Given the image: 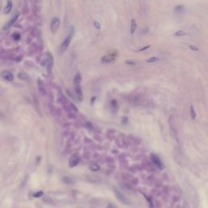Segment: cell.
<instances>
[{
	"label": "cell",
	"mask_w": 208,
	"mask_h": 208,
	"mask_svg": "<svg viewBox=\"0 0 208 208\" xmlns=\"http://www.w3.org/2000/svg\"><path fill=\"white\" fill-rule=\"evenodd\" d=\"M114 60H115V56H112V55L104 56L103 58V62H105V63H111Z\"/></svg>",
	"instance_id": "obj_13"
},
{
	"label": "cell",
	"mask_w": 208,
	"mask_h": 208,
	"mask_svg": "<svg viewBox=\"0 0 208 208\" xmlns=\"http://www.w3.org/2000/svg\"><path fill=\"white\" fill-rule=\"evenodd\" d=\"M63 181L65 182V183H71L72 182V181H71L70 178H68V177H64V178L63 179Z\"/></svg>",
	"instance_id": "obj_26"
},
{
	"label": "cell",
	"mask_w": 208,
	"mask_h": 208,
	"mask_svg": "<svg viewBox=\"0 0 208 208\" xmlns=\"http://www.w3.org/2000/svg\"><path fill=\"white\" fill-rule=\"evenodd\" d=\"M189 47H190V49L191 50V51H199V48H198V46H193V45H189Z\"/></svg>",
	"instance_id": "obj_22"
},
{
	"label": "cell",
	"mask_w": 208,
	"mask_h": 208,
	"mask_svg": "<svg viewBox=\"0 0 208 208\" xmlns=\"http://www.w3.org/2000/svg\"><path fill=\"white\" fill-rule=\"evenodd\" d=\"M137 26H138V25H137L136 20H134V19H133V20H131V25H130V32H131L132 34H133L134 33H135L136 29H137Z\"/></svg>",
	"instance_id": "obj_12"
},
{
	"label": "cell",
	"mask_w": 208,
	"mask_h": 208,
	"mask_svg": "<svg viewBox=\"0 0 208 208\" xmlns=\"http://www.w3.org/2000/svg\"><path fill=\"white\" fill-rule=\"evenodd\" d=\"M75 92H76V94H77V98L79 99L80 101H82V99H83V93H82V89L81 88V86H80V85L76 86Z\"/></svg>",
	"instance_id": "obj_8"
},
{
	"label": "cell",
	"mask_w": 208,
	"mask_h": 208,
	"mask_svg": "<svg viewBox=\"0 0 208 208\" xmlns=\"http://www.w3.org/2000/svg\"><path fill=\"white\" fill-rule=\"evenodd\" d=\"M37 86H38L39 91L41 92L42 94H46V88H45L43 82H42L40 79H38V81H37Z\"/></svg>",
	"instance_id": "obj_11"
},
{
	"label": "cell",
	"mask_w": 208,
	"mask_h": 208,
	"mask_svg": "<svg viewBox=\"0 0 208 208\" xmlns=\"http://www.w3.org/2000/svg\"><path fill=\"white\" fill-rule=\"evenodd\" d=\"M81 76L79 72H77L74 77V84L76 86H78V85H80V83H81Z\"/></svg>",
	"instance_id": "obj_14"
},
{
	"label": "cell",
	"mask_w": 208,
	"mask_h": 208,
	"mask_svg": "<svg viewBox=\"0 0 208 208\" xmlns=\"http://www.w3.org/2000/svg\"><path fill=\"white\" fill-rule=\"evenodd\" d=\"M90 170L91 171H93V172H97V171H98L99 169H100V167H99V166L98 164H91L90 165Z\"/></svg>",
	"instance_id": "obj_15"
},
{
	"label": "cell",
	"mask_w": 208,
	"mask_h": 208,
	"mask_svg": "<svg viewBox=\"0 0 208 208\" xmlns=\"http://www.w3.org/2000/svg\"><path fill=\"white\" fill-rule=\"evenodd\" d=\"M125 63L129 65H135V62H133V61H132V60H127Z\"/></svg>",
	"instance_id": "obj_27"
},
{
	"label": "cell",
	"mask_w": 208,
	"mask_h": 208,
	"mask_svg": "<svg viewBox=\"0 0 208 208\" xmlns=\"http://www.w3.org/2000/svg\"><path fill=\"white\" fill-rule=\"evenodd\" d=\"M94 27H95L97 29H101V25L98 22V21H94Z\"/></svg>",
	"instance_id": "obj_25"
},
{
	"label": "cell",
	"mask_w": 208,
	"mask_h": 208,
	"mask_svg": "<svg viewBox=\"0 0 208 208\" xmlns=\"http://www.w3.org/2000/svg\"><path fill=\"white\" fill-rule=\"evenodd\" d=\"M159 58L155 57V56H154V57H151L150 59H148V60H146V62H147V63H155V62H157V61H159Z\"/></svg>",
	"instance_id": "obj_18"
},
{
	"label": "cell",
	"mask_w": 208,
	"mask_h": 208,
	"mask_svg": "<svg viewBox=\"0 0 208 208\" xmlns=\"http://www.w3.org/2000/svg\"><path fill=\"white\" fill-rule=\"evenodd\" d=\"M185 35H186V33L185 31H182V30L176 31L174 34V36H176V37H183V36H185Z\"/></svg>",
	"instance_id": "obj_16"
},
{
	"label": "cell",
	"mask_w": 208,
	"mask_h": 208,
	"mask_svg": "<svg viewBox=\"0 0 208 208\" xmlns=\"http://www.w3.org/2000/svg\"><path fill=\"white\" fill-rule=\"evenodd\" d=\"M18 77H19V78H20V79H22V80H27L28 78H29V77H28V75H27V74H25V73H24V72H20V73H19Z\"/></svg>",
	"instance_id": "obj_19"
},
{
	"label": "cell",
	"mask_w": 208,
	"mask_h": 208,
	"mask_svg": "<svg viewBox=\"0 0 208 208\" xmlns=\"http://www.w3.org/2000/svg\"><path fill=\"white\" fill-rule=\"evenodd\" d=\"M60 25V20L58 17H54L51 22V31L53 34H55L58 31Z\"/></svg>",
	"instance_id": "obj_2"
},
{
	"label": "cell",
	"mask_w": 208,
	"mask_h": 208,
	"mask_svg": "<svg viewBox=\"0 0 208 208\" xmlns=\"http://www.w3.org/2000/svg\"><path fill=\"white\" fill-rule=\"evenodd\" d=\"M12 39L14 41H19L20 39V34H18V33H15V34H12Z\"/></svg>",
	"instance_id": "obj_20"
},
{
	"label": "cell",
	"mask_w": 208,
	"mask_h": 208,
	"mask_svg": "<svg viewBox=\"0 0 208 208\" xmlns=\"http://www.w3.org/2000/svg\"><path fill=\"white\" fill-rule=\"evenodd\" d=\"M151 160L153 161V163L155 164V165L158 167L159 169H163L164 168V165H163V163L161 162V160L159 159V158L158 157L157 155H155V154H152L150 155Z\"/></svg>",
	"instance_id": "obj_4"
},
{
	"label": "cell",
	"mask_w": 208,
	"mask_h": 208,
	"mask_svg": "<svg viewBox=\"0 0 208 208\" xmlns=\"http://www.w3.org/2000/svg\"><path fill=\"white\" fill-rule=\"evenodd\" d=\"M112 108L113 110L115 109V113L117 112V110H118V104H117L116 100H112Z\"/></svg>",
	"instance_id": "obj_17"
},
{
	"label": "cell",
	"mask_w": 208,
	"mask_h": 208,
	"mask_svg": "<svg viewBox=\"0 0 208 208\" xmlns=\"http://www.w3.org/2000/svg\"><path fill=\"white\" fill-rule=\"evenodd\" d=\"M1 76L2 77L4 78L5 80L8 81H12L14 80V75L12 74V72H11L10 71H3L1 72Z\"/></svg>",
	"instance_id": "obj_5"
},
{
	"label": "cell",
	"mask_w": 208,
	"mask_h": 208,
	"mask_svg": "<svg viewBox=\"0 0 208 208\" xmlns=\"http://www.w3.org/2000/svg\"><path fill=\"white\" fill-rule=\"evenodd\" d=\"M174 12L177 14V15H181L185 12V8L184 5H177L174 8Z\"/></svg>",
	"instance_id": "obj_9"
},
{
	"label": "cell",
	"mask_w": 208,
	"mask_h": 208,
	"mask_svg": "<svg viewBox=\"0 0 208 208\" xmlns=\"http://www.w3.org/2000/svg\"><path fill=\"white\" fill-rule=\"evenodd\" d=\"M42 195H43V192H42V191H39V192L34 193L33 196H34V198H40V197H42Z\"/></svg>",
	"instance_id": "obj_23"
},
{
	"label": "cell",
	"mask_w": 208,
	"mask_h": 208,
	"mask_svg": "<svg viewBox=\"0 0 208 208\" xmlns=\"http://www.w3.org/2000/svg\"><path fill=\"white\" fill-rule=\"evenodd\" d=\"M12 9V2L11 0H8L5 8H3V13L4 14H9Z\"/></svg>",
	"instance_id": "obj_10"
},
{
	"label": "cell",
	"mask_w": 208,
	"mask_h": 208,
	"mask_svg": "<svg viewBox=\"0 0 208 208\" xmlns=\"http://www.w3.org/2000/svg\"><path fill=\"white\" fill-rule=\"evenodd\" d=\"M190 113H191V118H192V120H194L196 117V112H195L194 109H193V106L190 107Z\"/></svg>",
	"instance_id": "obj_21"
},
{
	"label": "cell",
	"mask_w": 208,
	"mask_h": 208,
	"mask_svg": "<svg viewBox=\"0 0 208 208\" xmlns=\"http://www.w3.org/2000/svg\"><path fill=\"white\" fill-rule=\"evenodd\" d=\"M114 193H115V196H116V198L122 203H124V204H125V205H129L130 204V201L128 199V198L125 197V196L121 192H120L118 190H116V189H114Z\"/></svg>",
	"instance_id": "obj_3"
},
{
	"label": "cell",
	"mask_w": 208,
	"mask_h": 208,
	"mask_svg": "<svg viewBox=\"0 0 208 208\" xmlns=\"http://www.w3.org/2000/svg\"><path fill=\"white\" fill-rule=\"evenodd\" d=\"M80 161V158L77 155H72L69 159V166L71 167H73L77 166L78 163Z\"/></svg>",
	"instance_id": "obj_6"
},
{
	"label": "cell",
	"mask_w": 208,
	"mask_h": 208,
	"mask_svg": "<svg viewBox=\"0 0 208 208\" xmlns=\"http://www.w3.org/2000/svg\"><path fill=\"white\" fill-rule=\"evenodd\" d=\"M73 34H74V29L72 27L71 28V30L69 32V34H68V35L67 37H66V38L63 40V42L61 43L60 46V49H59V51H60V52H63L65 51L66 50H67V48L68 47V46L70 45V42L71 41H72V37H73Z\"/></svg>",
	"instance_id": "obj_1"
},
{
	"label": "cell",
	"mask_w": 208,
	"mask_h": 208,
	"mask_svg": "<svg viewBox=\"0 0 208 208\" xmlns=\"http://www.w3.org/2000/svg\"><path fill=\"white\" fill-rule=\"evenodd\" d=\"M18 17H19V13H17V14H16V15L14 16L13 17L11 18V20H9L8 23L6 24L5 25H4L3 29H4V30H7V29H8L9 28L11 27V26H12V25H13V24L15 23L16 21V20H17V19H18Z\"/></svg>",
	"instance_id": "obj_7"
},
{
	"label": "cell",
	"mask_w": 208,
	"mask_h": 208,
	"mask_svg": "<svg viewBox=\"0 0 208 208\" xmlns=\"http://www.w3.org/2000/svg\"><path fill=\"white\" fill-rule=\"evenodd\" d=\"M0 10H1V7H0Z\"/></svg>",
	"instance_id": "obj_28"
},
{
	"label": "cell",
	"mask_w": 208,
	"mask_h": 208,
	"mask_svg": "<svg viewBox=\"0 0 208 208\" xmlns=\"http://www.w3.org/2000/svg\"><path fill=\"white\" fill-rule=\"evenodd\" d=\"M149 48H150V45H147V46H144V47H141V49H139V50H138V52L145 51H146V50L149 49Z\"/></svg>",
	"instance_id": "obj_24"
}]
</instances>
